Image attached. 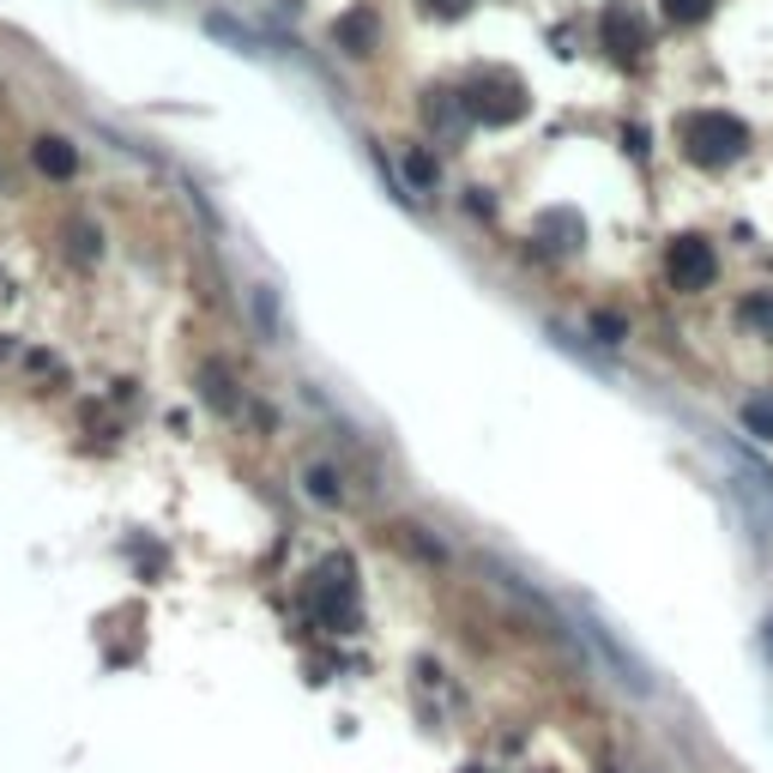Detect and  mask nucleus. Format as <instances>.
Segmentation results:
<instances>
[{"mask_svg": "<svg viewBox=\"0 0 773 773\" xmlns=\"http://www.w3.org/2000/svg\"><path fill=\"white\" fill-rule=\"evenodd\" d=\"M682 146H689L695 163H713L719 170V163H738L743 151H750V127L726 109H701V115L682 121Z\"/></svg>", "mask_w": 773, "mask_h": 773, "instance_id": "nucleus-1", "label": "nucleus"}, {"mask_svg": "<svg viewBox=\"0 0 773 773\" xmlns=\"http://www.w3.org/2000/svg\"><path fill=\"white\" fill-rule=\"evenodd\" d=\"M731 484H738V496H743L750 526L773 544V472L762 466V459H750L743 447H731Z\"/></svg>", "mask_w": 773, "mask_h": 773, "instance_id": "nucleus-2", "label": "nucleus"}, {"mask_svg": "<svg viewBox=\"0 0 773 773\" xmlns=\"http://www.w3.org/2000/svg\"><path fill=\"white\" fill-rule=\"evenodd\" d=\"M713 273H719V261H713V248H707L701 236H677L671 242V254H665V278H671V290L695 296V290L713 285Z\"/></svg>", "mask_w": 773, "mask_h": 773, "instance_id": "nucleus-3", "label": "nucleus"}, {"mask_svg": "<svg viewBox=\"0 0 773 773\" xmlns=\"http://www.w3.org/2000/svg\"><path fill=\"white\" fill-rule=\"evenodd\" d=\"M599 43L611 49L616 61H635L640 49H647V24H640L628 7H611V12H604V24H599Z\"/></svg>", "mask_w": 773, "mask_h": 773, "instance_id": "nucleus-4", "label": "nucleus"}, {"mask_svg": "<svg viewBox=\"0 0 773 773\" xmlns=\"http://www.w3.org/2000/svg\"><path fill=\"white\" fill-rule=\"evenodd\" d=\"M31 163L49 176V182H67V176L80 170V151H73L67 139H36V146H31Z\"/></svg>", "mask_w": 773, "mask_h": 773, "instance_id": "nucleus-5", "label": "nucleus"}, {"mask_svg": "<svg viewBox=\"0 0 773 773\" xmlns=\"http://www.w3.org/2000/svg\"><path fill=\"white\" fill-rule=\"evenodd\" d=\"M332 43L345 49V55H363L369 43H375V12H363V7H351L339 24H332Z\"/></svg>", "mask_w": 773, "mask_h": 773, "instance_id": "nucleus-6", "label": "nucleus"}, {"mask_svg": "<svg viewBox=\"0 0 773 773\" xmlns=\"http://www.w3.org/2000/svg\"><path fill=\"white\" fill-rule=\"evenodd\" d=\"M743 320H750L762 339H773V290H755L750 303H743Z\"/></svg>", "mask_w": 773, "mask_h": 773, "instance_id": "nucleus-7", "label": "nucleus"}, {"mask_svg": "<svg viewBox=\"0 0 773 773\" xmlns=\"http://www.w3.org/2000/svg\"><path fill=\"white\" fill-rule=\"evenodd\" d=\"M659 12L671 24H701L707 12H713V0H659Z\"/></svg>", "mask_w": 773, "mask_h": 773, "instance_id": "nucleus-8", "label": "nucleus"}, {"mask_svg": "<svg viewBox=\"0 0 773 773\" xmlns=\"http://www.w3.org/2000/svg\"><path fill=\"white\" fill-rule=\"evenodd\" d=\"M743 423H750V435H762V442H773V393L750 399V405H743Z\"/></svg>", "mask_w": 773, "mask_h": 773, "instance_id": "nucleus-9", "label": "nucleus"}, {"mask_svg": "<svg viewBox=\"0 0 773 773\" xmlns=\"http://www.w3.org/2000/svg\"><path fill=\"white\" fill-rule=\"evenodd\" d=\"M405 176H411L417 188H435V158H430V151H417V146H411V151H405Z\"/></svg>", "mask_w": 773, "mask_h": 773, "instance_id": "nucleus-10", "label": "nucleus"}, {"mask_svg": "<svg viewBox=\"0 0 773 773\" xmlns=\"http://www.w3.org/2000/svg\"><path fill=\"white\" fill-rule=\"evenodd\" d=\"M592 332H599V345H623V315H599Z\"/></svg>", "mask_w": 773, "mask_h": 773, "instance_id": "nucleus-11", "label": "nucleus"}, {"mask_svg": "<svg viewBox=\"0 0 773 773\" xmlns=\"http://www.w3.org/2000/svg\"><path fill=\"white\" fill-rule=\"evenodd\" d=\"M205 399H212V405H224V411L236 405V393H230V381H224V375H205Z\"/></svg>", "mask_w": 773, "mask_h": 773, "instance_id": "nucleus-12", "label": "nucleus"}, {"mask_svg": "<svg viewBox=\"0 0 773 773\" xmlns=\"http://www.w3.org/2000/svg\"><path fill=\"white\" fill-rule=\"evenodd\" d=\"M308 489H315L320 501H339V484H332V472H308Z\"/></svg>", "mask_w": 773, "mask_h": 773, "instance_id": "nucleus-13", "label": "nucleus"}, {"mask_svg": "<svg viewBox=\"0 0 773 773\" xmlns=\"http://www.w3.org/2000/svg\"><path fill=\"white\" fill-rule=\"evenodd\" d=\"M767 647H773V616H767Z\"/></svg>", "mask_w": 773, "mask_h": 773, "instance_id": "nucleus-14", "label": "nucleus"}]
</instances>
